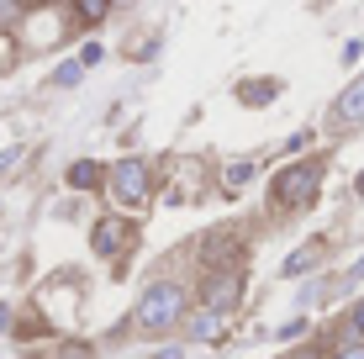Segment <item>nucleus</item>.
<instances>
[{"mask_svg":"<svg viewBox=\"0 0 364 359\" xmlns=\"http://www.w3.org/2000/svg\"><path fill=\"white\" fill-rule=\"evenodd\" d=\"M180 317H185V291L169 286V280L148 286L143 301H137V328H143V333H169Z\"/></svg>","mask_w":364,"mask_h":359,"instance_id":"nucleus-1","label":"nucleus"},{"mask_svg":"<svg viewBox=\"0 0 364 359\" xmlns=\"http://www.w3.org/2000/svg\"><path fill=\"white\" fill-rule=\"evenodd\" d=\"M317 185H322V164L311 159V164H291L280 180H274V206H306L311 195H317Z\"/></svg>","mask_w":364,"mask_h":359,"instance_id":"nucleus-2","label":"nucleus"},{"mask_svg":"<svg viewBox=\"0 0 364 359\" xmlns=\"http://www.w3.org/2000/svg\"><path fill=\"white\" fill-rule=\"evenodd\" d=\"M148 164L143 159H117V169H111V195H117L122 206H143L148 201Z\"/></svg>","mask_w":364,"mask_h":359,"instance_id":"nucleus-3","label":"nucleus"},{"mask_svg":"<svg viewBox=\"0 0 364 359\" xmlns=\"http://www.w3.org/2000/svg\"><path fill=\"white\" fill-rule=\"evenodd\" d=\"M206 306H217V312H228V306H237V296H243V275L237 269H217V275H206Z\"/></svg>","mask_w":364,"mask_h":359,"instance_id":"nucleus-4","label":"nucleus"},{"mask_svg":"<svg viewBox=\"0 0 364 359\" xmlns=\"http://www.w3.org/2000/svg\"><path fill=\"white\" fill-rule=\"evenodd\" d=\"M333 122L338 127H359L364 122V74L354 85H343V95H338V106H333Z\"/></svg>","mask_w":364,"mask_h":359,"instance_id":"nucleus-5","label":"nucleus"},{"mask_svg":"<svg viewBox=\"0 0 364 359\" xmlns=\"http://www.w3.org/2000/svg\"><path fill=\"white\" fill-rule=\"evenodd\" d=\"M90 238H95V254H117L122 243L132 238V227H127L122 217H106V222H95V232H90Z\"/></svg>","mask_w":364,"mask_h":359,"instance_id":"nucleus-6","label":"nucleus"},{"mask_svg":"<svg viewBox=\"0 0 364 359\" xmlns=\"http://www.w3.org/2000/svg\"><path fill=\"white\" fill-rule=\"evenodd\" d=\"M185 328H191V338L211 343V338H222V312H217V306H200V312H196Z\"/></svg>","mask_w":364,"mask_h":359,"instance_id":"nucleus-7","label":"nucleus"},{"mask_svg":"<svg viewBox=\"0 0 364 359\" xmlns=\"http://www.w3.org/2000/svg\"><path fill=\"white\" fill-rule=\"evenodd\" d=\"M21 21H27V43H37V48H43V43H58V37H64V32H58V21L53 16H21Z\"/></svg>","mask_w":364,"mask_h":359,"instance_id":"nucleus-8","label":"nucleus"},{"mask_svg":"<svg viewBox=\"0 0 364 359\" xmlns=\"http://www.w3.org/2000/svg\"><path fill=\"white\" fill-rule=\"evenodd\" d=\"M200 254H206L211 264H217V259L228 264V259L237 254V238H232V232H211V238H206V249H200Z\"/></svg>","mask_w":364,"mask_h":359,"instance_id":"nucleus-9","label":"nucleus"},{"mask_svg":"<svg viewBox=\"0 0 364 359\" xmlns=\"http://www.w3.org/2000/svg\"><path fill=\"white\" fill-rule=\"evenodd\" d=\"M111 6H117V0H74V16L95 27V21H106V11H111Z\"/></svg>","mask_w":364,"mask_h":359,"instance_id":"nucleus-10","label":"nucleus"},{"mask_svg":"<svg viewBox=\"0 0 364 359\" xmlns=\"http://www.w3.org/2000/svg\"><path fill=\"white\" fill-rule=\"evenodd\" d=\"M69 185H74V191H95V185H100V169H95V164H85V159H80V164L69 169Z\"/></svg>","mask_w":364,"mask_h":359,"instance_id":"nucleus-11","label":"nucleus"},{"mask_svg":"<svg viewBox=\"0 0 364 359\" xmlns=\"http://www.w3.org/2000/svg\"><path fill=\"white\" fill-rule=\"evenodd\" d=\"M222 180H228L232 191H237V185H248V180H254V164H248V159H237V164H228V169H222Z\"/></svg>","mask_w":364,"mask_h":359,"instance_id":"nucleus-12","label":"nucleus"},{"mask_svg":"<svg viewBox=\"0 0 364 359\" xmlns=\"http://www.w3.org/2000/svg\"><path fill=\"white\" fill-rule=\"evenodd\" d=\"M80 74H85V64H80V58H69V64L53 69V85H64V90H69V85H80Z\"/></svg>","mask_w":364,"mask_h":359,"instance_id":"nucleus-13","label":"nucleus"},{"mask_svg":"<svg viewBox=\"0 0 364 359\" xmlns=\"http://www.w3.org/2000/svg\"><path fill=\"white\" fill-rule=\"evenodd\" d=\"M21 16H27V0H0V21H6V27L21 21Z\"/></svg>","mask_w":364,"mask_h":359,"instance_id":"nucleus-14","label":"nucleus"},{"mask_svg":"<svg viewBox=\"0 0 364 359\" xmlns=\"http://www.w3.org/2000/svg\"><path fill=\"white\" fill-rule=\"evenodd\" d=\"M317 264V249H306V254H291L285 259V269H291V275H301V269H311Z\"/></svg>","mask_w":364,"mask_h":359,"instance_id":"nucleus-15","label":"nucleus"},{"mask_svg":"<svg viewBox=\"0 0 364 359\" xmlns=\"http://www.w3.org/2000/svg\"><path fill=\"white\" fill-rule=\"evenodd\" d=\"M274 90H280V85H243L237 95H243V101H269Z\"/></svg>","mask_w":364,"mask_h":359,"instance_id":"nucleus-16","label":"nucleus"},{"mask_svg":"<svg viewBox=\"0 0 364 359\" xmlns=\"http://www.w3.org/2000/svg\"><path fill=\"white\" fill-rule=\"evenodd\" d=\"M11 64H16V43H11V37L0 32V69H11Z\"/></svg>","mask_w":364,"mask_h":359,"instance_id":"nucleus-17","label":"nucleus"},{"mask_svg":"<svg viewBox=\"0 0 364 359\" xmlns=\"http://www.w3.org/2000/svg\"><path fill=\"white\" fill-rule=\"evenodd\" d=\"M348 333H354V338H364V301L354 306V317H348Z\"/></svg>","mask_w":364,"mask_h":359,"instance_id":"nucleus-18","label":"nucleus"},{"mask_svg":"<svg viewBox=\"0 0 364 359\" xmlns=\"http://www.w3.org/2000/svg\"><path fill=\"white\" fill-rule=\"evenodd\" d=\"M338 359H364V343H359V338H348L343 349H338Z\"/></svg>","mask_w":364,"mask_h":359,"instance_id":"nucleus-19","label":"nucleus"},{"mask_svg":"<svg viewBox=\"0 0 364 359\" xmlns=\"http://www.w3.org/2000/svg\"><path fill=\"white\" fill-rule=\"evenodd\" d=\"M16 159H21L16 148H6V154H0V169H16Z\"/></svg>","mask_w":364,"mask_h":359,"instance_id":"nucleus-20","label":"nucleus"},{"mask_svg":"<svg viewBox=\"0 0 364 359\" xmlns=\"http://www.w3.org/2000/svg\"><path fill=\"white\" fill-rule=\"evenodd\" d=\"M154 359H185V354H180V349H159Z\"/></svg>","mask_w":364,"mask_h":359,"instance_id":"nucleus-21","label":"nucleus"},{"mask_svg":"<svg viewBox=\"0 0 364 359\" xmlns=\"http://www.w3.org/2000/svg\"><path fill=\"white\" fill-rule=\"evenodd\" d=\"M11 328V312H6V306H0V333H6Z\"/></svg>","mask_w":364,"mask_h":359,"instance_id":"nucleus-22","label":"nucleus"},{"mask_svg":"<svg viewBox=\"0 0 364 359\" xmlns=\"http://www.w3.org/2000/svg\"><path fill=\"white\" fill-rule=\"evenodd\" d=\"M291 359H322V354H311V349H301V354H291Z\"/></svg>","mask_w":364,"mask_h":359,"instance_id":"nucleus-23","label":"nucleus"},{"mask_svg":"<svg viewBox=\"0 0 364 359\" xmlns=\"http://www.w3.org/2000/svg\"><path fill=\"white\" fill-rule=\"evenodd\" d=\"M354 275H364V259H359V264H354Z\"/></svg>","mask_w":364,"mask_h":359,"instance_id":"nucleus-24","label":"nucleus"}]
</instances>
